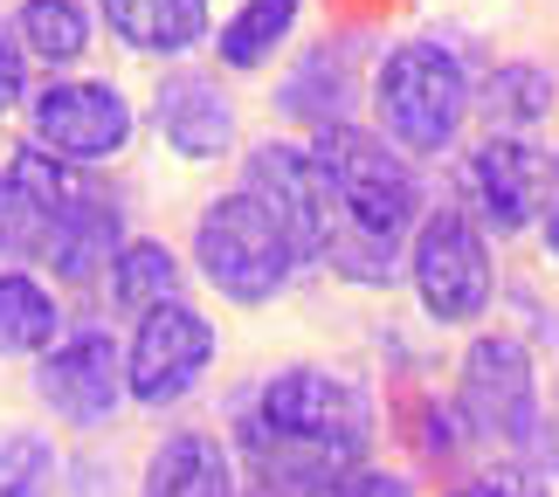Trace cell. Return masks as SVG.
<instances>
[{"label": "cell", "instance_id": "cell-1", "mask_svg": "<svg viewBox=\"0 0 559 497\" xmlns=\"http://www.w3.org/2000/svg\"><path fill=\"white\" fill-rule=\"evenodd\" d=\"M380 442V407L353 374L332 366H276L242 387L228 407V449L276 497H325L353 463H367Z\"/></svg>", "mask_w": 559, "mask_h": 497}, {"label": "cell", "instance_id": "cell-2", "mask_svg": "<svg viewBox=\"0 0 559 497\" xmlns=\"http://www.w3.org/2000/svg\"><path fill=\"white\" fill-rule=\"evenodd\" d=\"M305 145L318 153L325 187H332L318 270H332L338 284H353V291L394 284L407 228H415L421 208H428L421 187H415V173H407V153L394 139H380L373 125H353V118L311 125Z\"/></svg>", "mask_w": 559, "mask_h": 497}, {"label": "cell", "instance_id": "cell-3", "mask_svg": "<svg viewBox=\"0 0 559 497\" xmlns=\"http://www.w3.org/2000/svg\"><path fill=\"white\" fill-rule=\"evenodd\" d=\"M477 111L469 62L436 35L394 42L373 70V132L394 139L407 159H442Z\"/></svg>", "mask_w": 559, "mask_h": 497}, {"label": "cell", "instance_id": "cell-4", "mask_svg": "<svg viewBox=\"0 0 559 497\" xmlns=\"http://www.w3.org/2000/svg\"><path fill=\"white\" fill-rule=\"evenodd\" d=\"M193 270H201V284L222 297L235 311H263L276 297L290 291V276L305 270L290 249V235L276 228V214L255 201L249 187L222 193V201L201 208V222H193Z\"/></svg>", "mask_w": 559, "mask_h": 497}, {"label": "cell", "instance_id": "cell-5", "mask_svg": "<svg viewBox=\"0 0 559 497\" xmlns=\"http://www.w3.org/2000/svg\"><path fill=\"white\" fill-rule=\"evenodd\" d=\"M449 407H456V422H463L469 442L532 457V449L546 442V401H539V366H532V345L519 332H477V339L463 345Z\"/></svg>", "mask_w": 559, "mask_h": 497}, {"label": "cell", "instance_id": "cell-6", "mask_svg": "<svg viewBox=\"0 0 559 497\" xmlns=\"http://www.w3.org/2000/svg\"><path fill=\"white\" fill-rule=\"evenodd\" d=\"M28 394L56 428L104 436L132 407V394H124V339L111 326H62L28 359Z\"/></svg>", "mask_w": 559, "mask_h": 497}, {"label": "cell", "instance_id": "cell-7", "mask_svg": "<svg viewBox=\"0 0 559 497\" xmlns=\"http://www.w3.org/2000/svg\"><path fill=\"white\" fill-rule=\"evenodd\" d=\"M407 284L428 326H477L498 297V270H490V242L469 222V208H421V222L407 228Z\"/></svg>", "mask_w": 559, "mask_h": 497}, {"label": "cell", "instance_id": "cell-8", "mask_svg": "<svg viewBox=\"0 0 559 497\" xmlns=\"http://www.w3.org/2000/svg\"><path fill=\"white\" fill-rule=\"evenodd\" d=\"M222 359V332L201 305L187 297H166V305L139 311L132 332H124V394L145 415H166V407L193 401Z\"/></svg>", "mask_w": 559, "mask_h": 497}, {"label": "cell", "instance_id": "cell-9", "mask_svg": "<svg viewBox=\"0 0 559 497\" xmlns=\"http://www.w3.org/2000/svg\"><path fill=\"white\" fill-rule=\"evenodd\" d=\"M21 111H28V139L70 166H111L139 139V104L104 76L49 70V83H35Z\"/></svg>", "mask_w": 559, "mask_h": 497}, {"label": "cell", "instance_id": "cell-10", "mask_svg": "<svg viewBox=\"0 0 559 497\" xmlns=\"http://www.w3.org/2000/svg\"><path fill=\"white\" fill-rule=\"evenodd\" d=\"M242 187L276 214V228L290 235L297 263H318L325 249V214H332V187H325V166L305 139H263L249 145L242 159Z\"/></svg>", "mask_w": 559, "mask_h": 497}, {"label": "cell", "instance_id": "cell-11", "mask_svg": "<svg viewBox=\"0 0 559 497\" xmlns=\"http://www.w3.org/2000/svg\"><path fill=\"white\" fill-rule=\"evenodd\" d=\"M463 201H469V222L484 235H519L539 222L546 208V153L532 145L525 132H490L477 153L463 159Z\"/></svg>", "mask_w": 559, "mask_h": 497}, {"label": "cell", "instance_id": "cell-12", "mask_svg": "<svg viewBox=\"0 0 559 497\" xmlns=\"http://www.w3.org/2000/svg\"><path fill=\"white\" fill-rule=\"evenodd\" d=\"M118 242H124V208L104 187L76 180L70 201H62L49 222H41V235H35V270L49 276V284L97 291V276L118 256Z\"/></svg>", "mask_w": 559, "mask_h": 497}, {"label": "cell", "instance_id": "cell-13", "mask_svg": "<svg viewBox=\"0 0 559 497\" xmlns=\"http://www.w3.org/2000/svg\"><path fill=\"white\" fill-rule=\"evenodd\" d=\"M145 125H153L159 145L180 153V159L207 166V159L235 153V97L207 70H166L153 104H145Z\"/></svg>", "mask_w": 559, "mask_h": 497}, {"label": "cell", "instance_id": "cell-14", "mask_svg": "<svg viewBox=\"0 0 559 497\" xmlns=\"http://www.w3.org/2000/svg\"><path fill=\"white\" fill-rule=\"evenodd\" d=\"M132 497H242V463L222 428L180 422L145 449Z\"/></svg>", "mask_w": 559, "mask_h": 497}, {"label": "cell", "instance_id": "cell-15", "mask_svg": "<svg viewBox=\"0 0 559 497\" xmlns=\"http://www.w3.org/2000/svg\"><path fill=\"white\" fill-rule=\"evenodd\" d=\"M91 8L132 56L159 62H180L214 35V0H91Z\"/></svg>", "mask_w": 559, "mask_h": 497}, {"label": "cell", "instance_id": "cell-16", "mask_svg": "<svg viewBox=\"0 0 559 497\" xmlns=\"http://www.w3.org/2000/svg\"><path fill=\"white\" fill-rule=\"evenodd\" d=\"M62 326L70 318H62V297H56L49 276L35 263H21V256H0V359L28 366Z\"/></svg>", "mask_w": 559, "mask_h": 497}, {"label": "cell", "instance_id": "cell-17", "mask_svg": "<svg viewBox=\"0 0 559 497\" xmlns=\"http://www.w3.org/2000/svg\"><path fill=\"white\" fill-rule=\"evenodd\" d=\"M97 291L111 297V311L139 318V311L166 305V297H187V263H180L174 242H159V235H124L118 256L97 276Z\"/></svg>", "mask_w": 559, "mask_h": 497}, {"label": "cell", "instance_id": "cell-18", "mask_svg": "<svg viewBox=\"0 0 559 497\" xmlns=\"http://www.w3.org/2000/svg\"><path fill=\"white\" fill-rule=\"evenodd\" d=\"M8 21H14L21 56L41 62V70H70V62H83L91 42H97V8L91 0H21Z\"/></svg>", "mask_w": 559, "mask_h": 497}, {"label": "cell", "instance_id": "cell-19", "mask_svg": "<svg viewBox=\"0 0 559 497\" xmlns=\"http://www.w3.org/2000/svg\"><path fill=\"white\" fill-rule=\"evenodd\" d=\"M297 14H305V0H242L222 28H214V62L235 76H255V70H270L276 49L297 35Z\"/></svg>", "mask_w": 559, "mask_h": 497}, {"label": "cell", "instance_id": "cell-20", "mask_svg": "<svg viewBox=\"0 0 559 497\" xmlns=\"http://www.w3.org/2000/svg\"><path fill=\"white\" fill-rule=\"evenodd\" d=\"M290 118L305 125H332V118H353V70H346V49H311L297 70L284 76V91H276Z\"/></svg>", "mask_w": 559, "mask_h": 497}, {"label": "cell", "instance_id": "cell-21", "mask_svg": "<svg viewBox=\"0 0 559 497\" xmlns=\"http://www.w3.org/2000/svg\"><path fill=\"white\" fill-rule=\"evenodd\" d=\"M477 97H484L490 132H532V125L552 111V70L532 62V56H511V62H498V70L484 76Z\"/></svg>", "mask_w": 559, "mask_h": 497}, {"label": "cell", "instance_id": "cell-22", "mask_svg": "<svg viewBox=\"0 0 559 497\" xmlns=\"http://www.w3.org/2000/svg\"><path fill=\"white\" fill-rule=\"evenodd\" d=\"M62 470L49 428H0V497H62Z\"/></svg>", "mask_w": 559, "mask_h": 497}, {"label": "cell", "instance_id": "cell-23", "mask_svg": "<svg viewBox=\"0 0 559 497\" xmlns=\"http://www.w3.org/2000/svg\"><path fill=\"white\" fill-rule=\"evenodd\" d=\"M463 442H469V436H463L456 407H449L442 394L415 407V449H421V463H449V457H463Z\"/></svg>", "mask_w": 559, "mask_h": 497}, {"label": "cell", "instance_id": "cell-24", "mask_svg": "<svg viewBox=\"0 0 559 497\" xmlns=\"http://www.w3.org/2000/svg\"><path fill=\"white\" fill-rule=\"evenodd\" d=\"M325 497H421V490H415V477H407V470H386V463L367 457V463H353Z\"/></svg>", "mask_w": 559, "mask_h": 497}, {"label": "cell", "instance_id": "cell-25", "mask_svg": "<svg viewBox=\"0 0 559 497\" xmlns=\"http://www.w3.org/2000/svg\"><path fill=\"white\" fill-rule=\"evenodd\" d=\"M35 62L21 56V42H14V21H0V118H14L21 104H28V91H35Z\"/></svg>", "mask_w": 559, "mask_h": 497}, {"label": "cell", "instance_id": "cell-26", "mask_svg": "<svg viewBox=\"0 0 559 497\" xmlns=\"http://www.w3.org/2000/svg\"><path fill=\"white\" fill-rule=\"evenodd\" d=\"M35 235H41V222L14 201V187L0 180V256H21V263H35Z\"/></svg>", "mask_w": 559, "mask_h": 497}, {"label": "cell", "instance_id": "cell-27", "mask_svg": "<svg viewBox=\"0 0 559 497\" xmlns=\"http://www.w3.org/2000/svg\"><path fill=\"white\" fill-rule=\"evenodd\" d=\"M442 497H539V490L519 484L511 470H490V477H463L456 490H442Z\"/></svg>", "mask_w": 559, "mask_h": 497}, {"label": "cell", "instance_id": "cell-28", "mask_svg": "<svg viewBox=\"0 0 559 497\" xmlns=\"http://www.w3.org/2000/svg\"><path fill=\"white\" fill-rule=\"evenodd\" d=\"M532 228H539L546 256H559V201H546V208H539V222H532Z\"/></svg>", "mask_w": 559, "mask_h": 497}]
</instances>
